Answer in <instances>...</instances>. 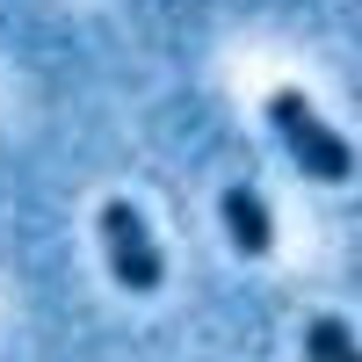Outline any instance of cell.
I'll return each mask as SVG.
<instances>
[{"instance_id": "cell-1", "label": "cell", "mask_w": 362, "mask_h": 362, "mask_svg": "<svg viewBox=\"0 0 362 362\" xmlns=\"http://www.w3.org/2000/svg\"><path fill=\"white\" fill-rule=\"evenodd\" d=\"M268 131L290 145V160L305 167L312 181H348V174H355L348 138L326 124V116H319L305 95H297V87H276V95H268Z\"/></svg>"}, {"instance_id": "cell-4", "label": "cell", "mask_w": 362, "mask_h": 362, "mask_svg": "<svg viewBox=\"0 0 362 362\" xmlns=\"http://www.w3.org/2000/svg\"><path fill=\"white\" fill-rule=\"evenodd\" d=\"M305 355H312V362H355L348 319H312V326H305Z\"/></svg>"}, {"instance_id": "cell-3", "label": "cell", "mask_w": 362, "mask_h": 362, "mask_svg": "<svg viewBox=\"0 0 362 362\" xmlns=\"http://www.w3.org/2000/svg\"><path fill=\"white\" fill-rule=\"evenodd\" d=\"M218 218H225V239H232V254H247L261 261L268 247H276V218H268V203L254 181H232V189L218 196Z\"/></svg>"}, {"instance_id": "cell-2", "label": "cell", "mask_w": 362, "mask_h": 362, "mask_svg": "<svg viewBox=\"0 0 362 362\" xmlns=\"http://www.w3.org/2000/svg\"><path fill=\"white\" fill-rule=\"evenodd\" d=\"M95 225H102V254H109V276L124 283L131 297H153V290H160V276H167V261H160V239H153V225L138 218V203L109 196Z\"/></svg>"}]
</instances>
